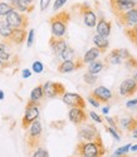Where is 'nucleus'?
I'll return each instance as SVG.
<instances>
[{
	"label": "nucleus",
	"instance_id": "obj_7",
	"mask_svg": "<svg viewBox=\"0 0 137 157\" xmlns=\"http://www.w3.org/2000/svg\"><path fill=\"white\" fill-rule=\"evenodd\" d=\"M131 57V53L127 49H113L111 53H109L106 58H104V64H111V65H119L122 63H125L128 58Z\"/></svg>",
	"mask_w": 137,
	"mask_h": 157
},
{
	"label": "nucleus",
	"instance_id": "obj_48",
	"mask_svg": "<svg viewBox=\"0 0 137 157\" xmlns=\"http://www.w3.org/2000/svg\"><path fill=\"white\" fill-rule=\"evenodd\" d=\"M24 2L28 4V5H33L34 4V0H24Z\"/></svg>",
	"mask_w": 137,
	"mask_h": 157
},
{
	"label": "nucleus",
	"instance_id": "obj_45",
	"mask_svg": "<svg viewBox=\"0 0 137 157\" xmlns=\"http://www.w3.org/2000/svg\"><path fill=\"white\" fill-rule=\"evenodd\" d=\"M130 151H133V152H136V151H137V145H131V147H130Z\"/></svg>",
	"mask_w": 137,
	"mask_h": 157
},
{
	"label": "nucleus",
	"instance_id": "obj_37",
	"mask_svg": "<svg viewBox=\"0 0 137 157\" xmlns=\"http://www.w3.org/2000/svg\"><path fill=\"white\" fill-rule=\"evenodd\" d=\"M65 4H67V0H56V2H54V4H53V10H54V11H58V10H61Z\"/></svg>",
	"mask_w": 137,
	"mask_h": 157
},
{
	"label": "nucleus",
	"instance_id": "obj_28",
	"mask_svg": "<svg viewBox=\"0 0 137 157\" xmlns=\"http://www.w3.org/2000/svg\"><path fill=\"white\" fill-rule=\"evenodd\" d=\"M59 58H61L62 60H73V59H74V49L68 45V47L62 52V53H61Z\"/></svg>",
	"mask_w": 137,
	"mask_h": 157
},
{
	"label": "nucleus",
	"instance_id": "obj_32",
	"mask_svg": "<svg viewBox=\"0 0 137 157\" xmlns=\"http://www.w3.org/2000/svg\"><path fill=\"white\" fill-rule=\"evenodd\" d=\"M32 71H33L34 73H37V74H40V73L44 71V65H43V63L40 62V60H35V62H33V64H32Z\"/></svg>",
	"mask_w": 137,
	"mask_h": 157
},
{
	"label": "nucleus",
	"instance_id": "obj_38",
	"mask_svg": "<svg viewBox=\"0 0 137 157\" xmlns=\"http://www.w3.org/2000/svg\"><path fill=\"white\" fill-rule=\"evenodd\" d=\"M89 117L92 118V121H94L96 123H103V120L101 118V116H98L94 111H91L89 112Z\"/></svg>",
	"mask_w": 137,
	"mask_h": 157
},
{
	"label": "nucleus",
	"instance_id": "obj_49",
	"mask_svg": "<svg viewBox=\"0 0 137 157\" xmlns=\"http://www.w3.org/2000/svg\"><path fill=\"white\" fill-rule=\"evenodd\" d=\"M132 136H133L135 138H137V128H135V129L132 131Z\"/></svg>",
	"mask_w": 137,
	"mask_h": 157
},
{
	"label": "nucleus",
	"instance_id": "obj_46",
	"mask_svg": "<svg viewBox=\"0 0 137 157\" xmlns=\"http://www.w3.org/2000/svg\"><path fill=\"white\" fill-rule=\"evenodd\" d=\"M132 78H133V79H135V82L137 83V68H136V71L133 72V75H132Z\"/></svg>",
	"mask_w": 137,
	"mask_h": 157
},
{
	"label": "nucleus",
	"instance_id": "obj_47",
	"mask_svg": "<svg viewBox=\"0 0 137 157\" xmlns=\"http://www.w3.org/2000/svg\"><path fill=\"white\" fill-rule=\"evenodd\" d=\"M4 97H5V94H4V92L2 89H0V101H3L4 99Z\"/></svg>",
	"mask_w": 137,
	"mask_h": 157
},
{
	"label": "nucleus",
	"instance_id": "obj_17",
	"mask_svg": "<svg viewBox=\"0 0 137 157\" xmlns=\"http://www.w3.org/2000/svg\"><path fill=\"white\" fill-rule=\"evenodd\" d=\"M49 47H50V49L53 52V54L56 56V57H59L62 52L68 47V44L64 40V38H54V36H50Z\"/></svg>",
	"mask_w": 137,
	"mask_h": 157
},
{
	"label": "nucleus",
	"instance_id": "obj_1",
	"mask_svg": "<svg viewBox=\"0 0 137 157\" xmlns=\"http://www.w3.org/2000/svg\"><path fill=\"white\" fill-rule=\"evenodd\" d=\"M77 152L80 157H102L106 153L101 136L91 142H79L77 145Z\"/></svg>",
	"mask_w": 137,
	"mask_h": 157
},
{
	"label": "nucleus",
	"instance_id": "obj_21",
	"mask_svg": "<svg viewBox=\"0 0 137 157\" xmlns=\"http://www.w3.org/2000/svg\"><path fill=\"white\" fill-rule=\"evenodd\" d=\"M93 44L96 48H98L101 52H106L109 47V42H108V39L106 36H102L100 34H94L93 35Z\"/></svg>",
	"mask_w": 137,
	"mask_h": 157
},
{
	"label": "nucleus",
	"instance_id": "obj_42",
	"mask_svg": "<svg viewBox=\"0 0 137 157\" xmlns=\"http://www.w3.org/2000/svg\"><path fill=\"white\" fill-rule=\"evenodd\" d=\"M22 77L24 78V79H28V78H30L32 77V71L30 69H23L22 71Z\"/></svg>",
	"mask_w": 137,
	"mask_h": 157
},
{
	"label": "nucleus",
	"instance_id": "obj_24",
	"mask_svg": "<svg viewBox=\"0 0 137 157\" xmlns=\"http://www.w3.org/2000/svg\"><path fill=\"white\" fill-rule=\"evenodd\" d=\"M10 5L15 10H18L19 13H23V14L24 13H30L34 9V5H28L24 0H13Z\"/></svg>",
	"mask_w": 137,
	"mask_h": 157
},
{
	"label": "nucleus",
	"instance_id": "obj_11",
	"mask_svg": "<svg viewBox=\"0 0 137 157\" xmlns=\"http://www.w3.org/2000/svg\"><path fill=\"white\" fill-rule=\"evenodd\" d=\"M80 14L83 17V23L86 27L88 28H94L96 24L98 21V18H97V14L93 11L92 8H89L88 5H82L80 6Z\"/></svg>",
	"mask_w": 137,
	"mask_h": 157
},
{
	"label": "nucleus",
	"instance_id": "obj_36",
	"mask_svg": "<svg viewBox=\"0 0 137 157\" xmlns=\"http://www.w3.org/2000/svg\"><path fill=\"white\" fill-rule=\"evenodd\" d=\"M33 157H49V153L45 148H42V147H38L34 153H33Z\"/></svg>",
	"mask_w": 137,
	"mask_h": 157
},
{
	"label": "nucleus",
	"instance_id": "obj_3",
	"mask_svg": "<svg viewBox=\"0 0 137 157\" xmlns=\"http://www.w3.org/2000/svg\"><path fill=\"white\" fill-rule=\"evenodd\" d=\"M26 129H28V132H26V143H28L30 148H35L39 145L40 138H42V133H43L42 123H40V121L35 120Z\"/></svg>",
	"mask_w": 137,
	"mask_h": 157
},
{
	"label": "nucleus",
	"instance_id": "obj_6",
	"mask_svg": "<svg viewBox=\"0 0 137 157\" xmlns=\"http://www.w3.org/2000/svg\"><path fill=\"white\" fill-rule=\"evenodd\" d=\"M5 21L13 29H19V28L25 29L26 27H28V18H26L23 13H19L15 9H13L5 17Z\"/></svg>",
	"mask_w": 137,
	"mask_h": 157
},
{
	"label": "nucleus",
	"instance_id": "obj_34",
	"mask_svg": "<svg viewBox=\"0 0 137 157\" xmlns=\"http://www.w3.org/2000/svg\"><path fill=\"white\" fill-rule=\"evenodd\" d=\"M34 39H35V30L30 29L28 32V34H26V47L30 48L34 44Z\"/></svg>",
	"mask_w": 137,
	"mask_h": 157
},
{
	"label": "nucleus",
	"instance_id": "obj_20",
	"mask_svg": "<svg viewBox=\"0 0 137 157\" xmlns=\"http://www.w3.org/2000/svg\"><path fill=\"white\" fill-rule=\"evenodd\" d=\"M11 57V43L8 40L0 43V62H3L4 64L9 62Z\"/></svg>",
	"mask_w": 137,
	"mask_h": 157
},
{
	"label": "nucleus",
	"instance_id": "obj_39",
	"mask_svg": "<svg viewBox=\"0 0 137 157\" xmlns=\"http://www.w3.org/2000/svg\"><path fill=\"white\" fill-rule=\"evenodd\" d=\"M49 5H50V0H40V3H39V6L42 11H45Z\"/></svg>",
	"mask_w": 137,
	"mask_h": 157
},
{
	"label": "nucleus",
	"instance_id": "obj_51",
	"mask_svg": "<svg viewBox=\"0 0 137 157\" xmlns=\"http://www.w3.org/2000/svg\"><path fill=\"white\" fill-rule=\"evenodd\" d=\"M136 47H137V43H136Z\"/></svg>",
	"mask_w": 137,
	"mask_h": 157
},
{
	"label": "nucleus",
	"instance_id": "obj_44",
	"mask_svg": "<svg viewBox=\"0 0 137 157\" xmlns=\"http://www.w3.org/2000/svg\"><path fill=\"white\" fill-rule=\"evenodd\" d=\"M108 112H109V107H108V106H106V107H103V108H102V113H103L104 116H107V114H108Z\"/></svg>",
	"mask_w": 137,
	"mask_h": 157
},
{
	"label": "nucleus",
	"instance_id": "obj_31",
	"mask_svg": "<svg viewBox=\"0 0 137 157\" xmlns=\"http://www.w3.org/2000/svg\"><path fill=\"white\" fill-rule=\"evenodd\" d=\"M13 9H14V8H13L9 3L2 2V3H0V17H4V18H5Z\"/></svg>",
	"mask_w": 137,
	"mask_h": 157
},
{
	"label": "nucleus",
	"instance_id": "obj_43",
	"mask_svg": "<svg viewBox=\"0 0 137 157\" xmlns=\"http://www.w3.org/2000/svg\"><path fill=\"white\" fill-rule=\"evenodd\" d=\"M126 107H127V108H136V107H137V98L128 101V102L126 103Z\"/></svg>",
	"mask_w": 137,
	"mask_h": 157
},
{
	"label": "nucleus",
	"instance_id": "obj_30",
	"mask_svg": "<svg viewBox=\"0 0 137 157\" xmlns=\"http://www.w3.org/2000/svg\"><path fill=\"white\" fill-rule=\"evenodd\" d=\"M83 79H84V83H86V84H88V86H93V84L97 83L98 77H97V74H92V73L87 72V73L83 75Z\"/></svg>",
	"mask_w": 137,
	"mask_h": 157
},
{
	"label": "nucleus",
	"instance_id": "obj_16",
	"mask_svg": "<svg viewBox=\"0 0 137 157\" xmlns=\"http://www.w3.org/2000/svg\"><path fill=\"white\" fill-rule=\"evenodd\" d=\"M92 97H94L96 99H97L98 102H108V101H111L113 94L111 92V89H108L107 87L104 86H98V87H96L93 90H92V93H91Z\"/></svg>",
	"mask_w": 137,
	"mask_h": 157
},
{
	"label": "nucleus",
	"instance_id": "obj_10",
	"mask_svg": "<svg viewBox=\"0 0 137 157\" xmlns=\"http://www.w3.org/2000/svg\"><path fill=\"white\" fill-rule=\"evenodd\" d=\"M109 3H111L112 10L116 14V17L137 6L136 0H109Z\"/></svg>",
	"mask_w": 137,
	"mask_h": 157
},
{
	"label": "nucleus",
	"instance_id": "obj_15",
	"mask_svg": "<svg viewBox=\"0 0 137 157\" xmlns=\"http://www.w3.org/2000/svg\"><path fill=\"white\" fill-rule=\"evenodd\" d=\"M84 65L83 60L80 59H73V60H63L58 65V72L59 73H72L79 68H82Z\"/></svg>",
	"mask_w": 137,
	"mask_h": 157
},
{
	"label": "nucleus",
	"instance_id": "obj_25",
	"mask_svg": "<svg viewBox=\"0 0 137 157\" xmlns=\"http://www.w3.org/2000/svg\"><path fill=\"white\" fill-rule=\"evenodd\" d=\"M44 98V92H43V84H39L35 88L32 89L30 92V102H34V103H39Z\"/></svg>",
	"mask_w": 137,
	"mask_h": 157
},
{
	"label": "nucleus",
	"instance_id": "obj_12",
	"mask_svg": "<svg viewBox=\"0 0 137 157\" xmlns=\"http://www.w3.org/2000/svg\"><path fill=\"white\" fill-rule=\"evenodd\" d=\"M87 113H86V108H80V107H72L68 112V118L69 121L76 124L79 126L82 123H84L87 121Z\"/></svg>",
	"mask_w": 137,
	"mask_h": 157
},
{
	"label": "nucleus",
	"instance_id": "obj_8",
	"mask_svg": "<svg viewBox=\"0 0 137 157\" xmlns=\"http://www.w3.org/2000/svg\"><path fill=\"white\" fill-rule=\"evenodd\" d=\"M43 92L45 98H57L65 92V87L58 82H47L43 84Z\"/></svg>",
	"mask_w": 137,
	"mask_h": 157
},
{
	"label": "nucleus",
	"instance_id": "obj_19",
	"mask_svg": "<svg viewBox=\"0 0 137 157\" xmlns=\"http://www.w3.org/2000/svg\"><path fill=\"white\" fill-rule=\"evenodd\" d=\"M26 30L23 29V28H19V29H13L11 32V35L9 36L8 40L11 43V44H15V45H20L23 44L25 40H26Z\"/></svg>",
	"mask_w": 137,
	"mask_h": 157
},
{
	"label": "nucleus",
	"instance_id": "obj_13",
	"mask_svg": "<svg viewBox=\"0 0 137 157\" xmlns=\"http://www.w3.org/2000/svg\"><path fill=\"white\" fill-rule=\"evenodd\" d=\"M117 18L119 19L121 24L125 25L126 28H135L137 27V6L123 13V14L117 15Z\"/></svg>",
	"mask_w": 137,
	"mask_h": 157
},
{
	"label": "nucleus",
	"instance_id": "obj_29",
	"mask_svg": "<svg viewBox=\"0 0 137 157\" xmlns=\"http://www.w3.org/2000/svg\"><path fill=\"white\" fill-rule=\"evenodd\" d=\"M125 34L127 35V38L130 39L133 44L137 43V27H135V28H126Z\"/></svg>",
	"mask_w": 137,
	"mask_h": 157
},
{
	"label": "nucleus",
	"instance_id": "obj_35",
	"mask_svg": "<svg viewBox=\"0 0 137 157\" xmlns=\"http://www.w3.org/2000/svg\"><path fill=\"white\" fill-rule=\"evenodd\" d=\"M106 131H107V132L111 135L117 142L121 141V137H119V135H118V131H117L116 128H113V127H111V126H107V127H106Z\"/></svg>",
	"mask_w": 137,
	"mask_h": 157
},
{
	"label": "nucleus",
	"instance_id": "obj_33",
	"mask_svg": "<svg viewBox=\"0 0 137 157\" xmlns=\"http://www.w3.org/2000/svg\"><path fill=\"white\" fill-rule=\"evenodd\" d=\"M130 147H131V145H126V146H123V147L117 148V150L115 151V153H113L111 157H121V156H123V155H126V153L130 151Z\"/></svg>",
	"mask_w": 137,
	"mask_h": 157
},
{
	"label": "nucleus",
	"instance_id": "obj_5",
	"mask_svg": "<svg viewBox=\"0 0 137 157\" xmlns=\"http://www.w3.org/2000/svg\"><path fill=\"white\" fill-rule=\"evenodd\" d=\"M78 137L82 142H91L100 137L98 129L93 123H82L78 126Z\"/></svg>",
	"mask_w": 137,
	"mask_h": 157
},
{
	"label": "nucleus",
	"instance_id": "obj_26",
	"mask_svg": "<svg viewBox=\"0 0 137 157\" xmlns=\"http://www.w3.org/2000/svg\"><path fill=\"white\" fill-rule=\"evenodd\" d=\"M104 68V63L101 62V60H93L91 63H88V72L92 73V74H100Z\"/></svg>",
	"mask_w": 137,
	"mask_h": 157
},
{
	"label": "nucleus",
	"instance_id": "obj_50",
	"mask_svg": "<svg viewBox=\"0 0 137 157\" xmlns=\"http://www.w3.org/2000/svg\"><path fill=\"white\" fill-rule=\"evenodd\" d=\"M8 2H9V4H11V2H13V0H8Z\"/></svg>",
	"mask_w": 137,
	"mask_h": 157
},
{
	"label": "nucleus",
	"instance_id": "obj_22",
	"mask_svg": "<svg viewBox=\"0 0 137 157\" xmlns=\"http://www.w3.org/2000/svg\"><path fill=\"white\" fill-rule=\"evenodd\" d=\"M118 122H119V126L123 129L131 131V132L135 128H137V117L136 118L135 117H123V118H121Z\"/></svg>",
	"mask_w": 137,
	"mask_h": 157
},
{
	"label": "nucleus",
	"instance_id": "obj_40",
	"mask_svg": "<svg viewBox=\"0 0 137 157\" xmlns=\"http://www.w3.org/2000/svg\"><path fill=\"white\" fill-rule=\"evenodd\" d=\"M87 101L89 102V104H92V106L96 107V108H98V107H100V104H101V102H98L97 99H96L94 97H92V96H89V97L87 98Z\"/></svg>",
	"mask_w": 137,
	"mask_h": 157
},
{
	"label": "nucleus",
	"instance_id": "obj_27",
	"mask_svg": "<svg viewBox=\"0 0 137 157\" xmlns=\"http://www.w3.org/2000/svg\"><path fill=\"white\" fill-rule=\"evenodd\" d=\"M13 28L5 21V20H0V36L4 38V39H9V36L11 35Z\"/></svg>",
	"mask_w": 137,
	"mask_h": 157
},
{
	"label": "nucleus",
	"instance_id": "obj_23",
	"mask_svg": "<svg viewBox=\"0 0 137 157\" xmlns=\"http://www.w3.org/2000/svg\"><path fill=\"white\" fill-rule=\"evenodd\" d=\"M101 53H102V52L98 48L92 47V48H89L86 52V54L83 56V59H82V60H83L84 64H88V63H91V62H93L96 59H98V57L101 56Z\"/></svg>",
	"mask_w": 137,
	"mask_h": 157
},
{
	"label": "nucleus",
	"instance_id": "obj_9",
	"mask_svg": "<svg viewBox=\"0 0 137 157\" xmlns=\"http://www.w3.org/2000/svg\"><path fill=\"white\" fill-rule=\"evenodd\" d=\"M62 101L65 106L69 108L72 107H80V108H86V101L78 93H72V92H64L62 94Z\"/></svg>",
	"mask_w": 137,
	"mask_h": 157
},
{
	"label": "nucleus",
	"instance_id": "obj_18",
	"mask_svg": "<svg viewBox=\"0 0 137 157\" xmlns=\"http://www.w3.org/2000/svg\"><path fill=\"white\" fill-rule=\"evenodd\" d=\"M111 30H112V23L109 20H106L104 18L100 19L97 21V24H96V32L102 36L108 38L109 34H111Z\"/></svg>",
	"mask_w": 137,
	"mask_h": 157
},
{
	"label": "nucleus",
	"instance_id": "obj_4",
	"mask_svg": "<svg viewBox=\"0 0 137 157\" xmlns=\"http://www.w3.org/2000/svg\"><path fill=\"white\" fill-rule=\"evenodd\" d=\"M39 103H34V102H28L25 106V111H24V116L22 120V126L24 129L28 128L35 120L39 118Z\"/></svg>",
	"mask_w": 137,
	"mask_h": 157
},
{
	"label": "nucleus",
	"instance_id": "obj_41",
	"mask_svg": "<svg viewBox=\"0 0 137 157\" xmlns=\"http://www.w3.org/2000/svg\"><path fill=\"white\" fill-rule=\"evenodd\" d=\"M106 121H107L108 126H111V127H113V128H116V129H117V123H116L115 118H112V117H108V116H106Z\"/></svg>",
	"mask_w": 137,
	"mask_h": 157
},
{
	"label": "nucleus",
	"instance_id": "obj_14",
	"mask_svg": "<svg viewBox=\"0 0 137 157\" xmlns=\"http://www.w3.org/2000/svg\"><path fill=\"white\" fill-rule=\"evenodd\" d=\"M137 92V83L133 78H127L119 84V94L122 97H131Z\"/></svg>",
	"mask_w": 137,
	"mask_h": 157
},
{
	"label": "nucleus",
	"instance_id": "obj_2",
	"mask_svg": "<svg viewBox=\"0 0 137 157\" xmlns=\"http://www.w3.org/2000/svg\"><path fill=\"white\" fill-rule=\"evenodd\" d=\"M71 20V15L68 11L57 13L54 17L50 18V33L54 38H64L67 33L68 23Z\"/></svg>",
	"mask_w": 137,
	"mask_h": 157
}]
</instances>
